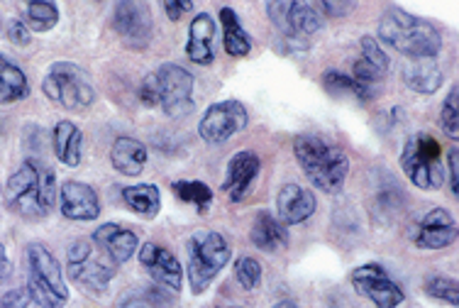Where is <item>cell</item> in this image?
<instances>
[{
	"mask_svg": "<svg viewBox=\"0 0 459 308\" xmlns=\"http://www.w3.org/2000/svg\"><path fill=\"white\" fill-rule=\"evenodd\" d=\"M56 198V176L39 159H25L5 181V206L20 218H47L54 211Z\"/></svg>",
	"mask_w": 459,
	"mask_h": 308,
	"instance_id": "1",
	"label": "cell"
},
{
	"mask_svg": "<svg viewBox=\"0 0 459 308\" xmlns=\"http://www.w3.org/2000/svg\"><path fill=\"white\" fill-rule=\"evenodd\" d=\"M379 40L398 54L413 59H435L442 49L440 30L403 8H389L379 20Z\"/></svg>",
	"mask_w": 459,
	"mask_h": 308,
	"instance_id": "2",
	"label": "cell"
},
{
	"mask_svg": "<svg viewBox=\"0 0 459 308\" xmlns=\"http://www.w3.org/2000/svg\"><path fill=\"white\" fill-rule=\"evenodd\" d=\"M293 154L308 181L323 194H337L350 174V159L337 145L318 135H300L293 142Z\"/></svg>",
	"mask_w": 459,
	"mask_h": 308,
	"instance_id": "3",
	"label": "cell"
},
{
	"mask_svg": "<svg viewBox=\"0 0 459 308\" xmlns=\"http://www.w3.org/2000/svg\"><path fill=\"white\" fill-rule=\"evenodd\" d=\"M27 291L39 308H64L69 304V286L64 282L59 260L42 242H30L25 250Z\"/></svg>",
	"mask_w": 459,
	"mask_h": 308,
	"instance_id": "4",
	"label": "cell"
},
{
	"mask_svg": "<svg viewBox=\"0 0 459 308\" xmlns=\"http://www.w3.org/2000/svg\"><path fill=\"white\" fill-rule=\"evenodd\" d=\"M188 264H186V274H188V284L195 296H201L211 289V284L218 279V274L225 269L232 260V250L230 242L222 238L215 230H198L188 240Z\"/></svg>",
	"mask_w": 459,
	"mask_h": 308,
	"instance_id": "5",
	"label": "cell"
},
{
	"mask_svg": "<svg viewBox=\"0 0 459 308\" xmlns=\"http://www.w3.org/2000/svg\"><path fill=\"white\" fill-rule=\"evenodd\" d=\"M66 272L74 284L91 294H106L113 277L117 274V264L93 242L81 238L69 247L66 255Z\"/></svg>",
	"mask_w": 459,
	"mask_h": 308,
	"instance_id": "6",
	"label": "cell"
},
{
	"mask_svg": "<svg viewBox=\"0 0 459 308\" xmlns=\"http://www.w3.org/2000/svg\"><path fill=\"white\" fill-rule=\"evenodd\" d=\"M401 169L411 179V184L418 186L420 191H437L445 181L440 142L428 132H415L403 145Z\"/></svg>",
	"mask_w": 459,
	"mask_h": 308,
	"instance_id": "7",
	"label": "cell"
},
{
	"mask_svg": "<svg viewBox=\"0 0 459 308\" xmlns=\"http://www.w3.org/2000/svg\"><path fill=\"white\" fill-rule=\"evenodd\" d=\"M42 91L52 103L66 110H83L96 101L91 76L74 62H54L42 81Z\"/></svg>",
	"mask_w": 459,
	"mask_h": 308,
	"instance_id": "8",
	"label": "cell"
},
{
	"mask_svg": "<svg viewBox=\"0 0 459 308\" xmlns=\"http://www.w3.org/2000/svg\"><path fill=\"white\" fill-rule=\"evenodd\" d=\"M266 15L272 25L279 30L286 42L306 49L308 40L323 30V15L316 8V3H300V0H274L266 3Z\"/></svg>",
	"mask_w": 459,
	"mask_h": 308,
	"instance_id": "9",
	"label": "cell"
},
{
	"mask_svg": "<svg viewBox=\"0 0 459 308\" xmlns=\"http://www.w3.org/2000/svg\"><path fill=\"white\" fill-rule=\"evenodd\" d=\"M157 88H160V108L169 118H184L194 110V74L181 64H161L154 71Z\"/></svg>",
	"mask_w": 459,
	"mask_h": 308,
	"instance_id": "10",
	"label": "cell"
},
{
	"mask_svg": "<svg viewBox=\"0 0 459 308\" xmlns=\"http://www.w3.org/2000/svg\"><path fill=\"white\" fill-rule=\"evenodd\" d=\"M113 27L125 47L142 52L150 47L154 37L152 8L144 0H123L113 10Z\"/></svg>",
	"mask_w": 459,
	"mask_h": 308,
	"instance_id": "11",
	"label": "cell"
},
{
	"mask_svg": "<svg viewBox=\"0 0 459 308\" xmlns=\"http://www.w3.org/2000/svg\"><path fill=\"white\" fill-rule=\"evenodd\" d=\"M354 291L364 296L367 301H371L377 308H398L403 301H406V294L398 286L394 279L389 277V272L377 262L359 264L354 267L352 274Z\"/></svg>",
	"mask_w": 459,
	"mask_h": 308,
	"instance_id": "12",
	"label": "cell"
},
{
	"mask_svg": "<svg viewBox=\"0 0 459 308\" xmlns=\"http://www.w3.org/2000/svg\"><path fill=\"white\" fill-rule=\"evenodd\" d=\"M249 115L245 103L239 101H221V103H212L201 118L198 123V135L205 145H222L230 137H235L238 132L247 128Z\"/></svg>",
	"mask_w": 459,
	"mask_h": 308,
	"instance_id": "13",
	"label": "cell"
},
{
	"mask_svg": "<svg viewBox=\"0 0 459 308\" xmlns=\"http://www.w3.org/2000/svg\"><path fill=\"white\" fill-rule=\"evenodd\" d=\"M455 240H457V220L447 208H430L411 228V242L418 250H445Z\"/></svg>",
	"mask_w": 459,
	"mask_h": 308,
	"instance_id": "14",
	"label": "cell"
},
{
	"mask_svg": "<svg viewBox=\"0 0 459 308\" xmlns=\"http://www.w3.org/2000/svg\"><path fill=\"white\" fill-rule=\"evenodd\" d=\"M140 264L144 267V272L150 274L152 282L157 284V286L174 291V294L181 291L184 269H181V262L177 260V255L169 252L164 245L144 242V245L140 247Z\"/></svg>",
	"mask_w": 459,
	"mask_h": 308,
	"instance_id": "15",
	"label": "cell"
},
{
	"mask_svg": "<svg viewBox=\"0 0 459 308\" xmlns=\"http://www.w3.org/2000/svg\"><path fill=\"white\" fill-rule=\"evenodd\" d=\"M259 172H262V159H259V154L249 150L232 154V159L228 162V169H225V179H222V191L228 194L230 201H245V196L255 186Z\"/></svg>",
	"mask_w": 459,
	"mask_h": 308,
	"instance_id": "16",
	"label": "cell"
},
{
	"mask_svg": "<svg viewBox=\"0 0 459 308\" xmlns=\"http://www.w3.org/2000/svg\"><path fill=\"white\" fill-rule=\"evenodd\" d=\"M59 211L64 218L89 223L100 216V198L93 186L69 179L59 186Z\"/></svg>",
	"mask_w": 459,
	"mask_h": 308,
	"instance_id": "17",
	"label": "cell"
},
{
	"mask_svg": "<svg viewBox=\"0 0 459 308\" xmlns=\"http://www.w3.org/2000/svg\"><path fill=\"white\" fill-rule=\"evenodd\" d=\"M318 208V201L310 189L300 184H283L279 196H276V218L281 220L283 225H300L316 213Z\"/></svg>",
	"mask_w": 459,
	"mask_h": 308,
	"instance_id": "18",
	"label": "cell"
},
{
	"mask_svg": "<svg viewBox=\"0 0 459 308\" xmlns=\"http://www.w3.org/2000/svg\"><path fill=\"white\" fill-rule=\"evenodd\" d=\"M91 240H93V242L117 264V267L125 262H130L134 257V252H137V247H140L137 233H133L130 228H125V225H117V223H103V225H98V230L93 233V238Z\"/></svg>",
	"mask_w": 459,
	"mask_h": 308,
	"instance_id": "19",
	"label": "cell"
},
{
	"mask_svg": "<svg viewBox=\"0 0 459 308\" xmlns=\"http://www.w3.org/2000/svg\"><path fill=\"white\" fill-rule=\"evenodd\" d=\"M186 57L198 66H211L215 62V20L208 13H198L191 20Z\"/></svg>",
	"mask_w": 459,
	"mask_h": 308,
	"instance_id": "20",
	"label": "cell"
},
{
	"mask_svg": "<svg viewBox=\"0 0 459 308\" xmlns=\"http://www.w3.org/2000/svg\"><path fill=\"white\" fill-rule=\"evenodd\" d=\"M249 240L262 252H281L289 247V228L276 218L274 213L259 211L255 216L252 230H249Z\"/></svg>",
	"mask_w": 459,
	"mask_h": 308,
	"instance_id": "21",
	"label": "cell"
},
{
	"mask_svg": "<svg viewBox=\"0 0 459 308\" xmlns=\"http://www.w3.org/2000/svg\"><path fill=\"white\" fill-rule=\"evenodd\" d=\"M147 159H150V152L144 147V142L134 137H117L110 147V164L123 176H140L147 167Z\"/></svg>",
	"mask_w": 459,
	"mask_h": 308,
	"instance_id": "22",
	"label": "cell"
},
{
	"mask_svg": "<svg viewBox=\"0 0 459 308\" xmlns=\"http://www.w3.org/2000/svg\"><path fill=\"white\" fill-rule=\"evenodd\" d=\"M52 147L64 167H79L83 159V132L71 120H59L52 130Z\"/></svg>",
	"mask_w": 459,
	"mask_h": 308,
	"instance_id": "23",
	"label": "cell"
},
{
	"mask_svg": "<svg viewBox=\"0 0 459 308\" xmlns=\"http://www.w3.org/2000/svg\"><path fill=\"white\" fill-rule=\"evenodd\" d=\"M403 84L420 96H433L445 84V74L435 59H413L403 66Z\"/></svg>",
	"mask_w": 459,
	"mask_h": 308,
	"instance_id": "24",
	"label": "cell"
},
{
	"mask_svg": "<svg viewBox=\"0 0 459 308\" xmlns=\"http://www.w3.org/2000/svg\"><path fill=\"white\" fill-rule=\"evenodd\" d=\"M30 96V79L18 64L0 54V106H13Z\"/></svg>",
	"mask_w": 459,
	"mask_h": 308,
	"instance_id": "25",
	"label": "cell"
},
{
	"mask_svg": "<svg viewBox=\"0 0 459 308\" xmlns=\"http://www.w3.org/2000/svg\"><path fill=\"white\" fill-rule=\"evenodd\" d=\"M221 30H222V47L230 57L242 59L252 52V37L239 22L238 13L232 8H221Z\"/></svg>",
	"mask_w": 459,
	"mask_h": 308,
	"instance_id": "26",
	"label": "cell"
},
{
	"mask_svg": "<svg viewBox=\"0 0 459 308\" xmlns=\"http://www.w3.org/2000/svg\"><path fill=\"white\" fill-rule=\"evenodd\" d=\"M120 196L125 206L142 218H157V213L161 211V194L154 184L125 186Z\"/></svg>",
	"mask_w": 459,
	"mask_h": 308,
	"instance_id": "27",
	"label": "cell"
},
{
	"mask_svg": "<svg viewBox=\"0 0 459 308\" xmlns=\"http://www.w3.org/2000/svg\"><path fill=\"white\" fill-rule=\"evenodd\" d=\"M323 86L333 96H352L359 98V101H371V98L377 96L374 91L364 88L362 84H357L350 74H342V71H325L323 74Z\"/></svg>",
	"mask_w": 459,
	"mask_h": 308,
	"instance_id": "28",
	"label": "cell"
},
{
	"mask_svg": "<svg viewBox=\"0 0 459 308\" xmlns=\"http://www.w3.org/2000/svg\"><path fill=\"white\" fill-rule=\"evenodd\" d=\"M25 25L32 32H49L59 25V8L49 0H35L25 5Z\"/></svg>",
	"mask_w": 459,
	"mask_h": 308,
	"instance_id": "29",
	"label": "cell"
},
{
	"mask_svg": "<svg viewBox=\"0 0 459 308\" xmlns=\"http://www.w3.org/2000/svg\"><path fill=\"white\" fill-rule=\"evenodd\" d=\"M171 189H174V194H177L181 201L191 203V206H195V208H198L201 213H205L208 208H211L212 189L208 184H204V181H188V179H178V181H174V184H171Z\"/></svg>",
	"mask_w": 459,
	"mask_h": 308,
	"instance_id": "30",
	"label": "cell"
},
{
	"mask_svg": "<svg viewBox=\"0 0 459 308\" xmlns=\"http://www.w3.org/2000/svg\"><path fill=\"white\" fill-rule=\"evenodd\" d=\"M423 289L430 299H437L442 301V304H447V306L457 308L459 304L457 279H452V277H442V274H433V277H428V279H425Z\"/></svg>",
	"mask_w": 459,
	"mask_h": 308,
	"instance_id": "31",
	"label": "cell"
},
{
	"mask_svg": "<svg viewBox=\"0 0 459 308\" xmlns=\"http://www.w3.org/2000/svg\"><path fill=\"white\" fill-rule=\"evenodd\" d=\"M235 279L245 291H255L262 286V279H264V269L259 260L249 255H242L239 260H235Z\"/></svg>",
	"mask_w": 459,
	"mask_h": 308,
	"instance_id": "32",
	"label": "cell"
},
{
	"mask_svg": "<svg viewBox=\"0 0 459 308\" xmlns=\"http://www.w3.org/2000/svg\"><path fill=\"white\" fill-rule=\"evenodd\" d=\"M440 125H442V132H445L450 140H457L459 137V88H457V84L450 88V96L445 98V103H442Z\"/></svg>",
	"mask_w": 459,
	"mask_h": 308,
	"instance_id": "33",
	"label": "cell"
},
{
	"mask_svg": "<svg viewBox=\"0 0 459 308\" xmlns=\"http://www.w3.org/2000/svg\"><path fill=\"white\" fill-rule=\"evenodd\" d=\"M115 308H164L160 291L154 289H133L125 291L123 296L117 299Z\"/></svg>",
	"mask_w": 459,
	"mask_h": 308,
	"instance_id": "34",
	"label": "cell"
},
{
	"mask_svg": "<svg viewBox=\"0 0 459 308\" xmlns=\"http://www.w3.org/2000/svg\"><path fill=\"white\" fill-rule=\"evenodd\" d=\"M359 57L367 59L371 66H377V69L384 71V74H389L391 69L389 54L384 52V47H381L377 37H371V35L362 37V42H359Z\"/></svg>",
	"mask_w": 459,
	"mask_h": 308,
	"instance_id": "35",
	"label": "cell"
},
{
	"mask_svg": "<svg viewBox=\"0 0 459 308\" xmlns=\"http://www.w3.org/2000/svg\"><path fill=\"white\" fill-rule=\"evenodd\" d=\"M140 103L147 108L160 106V88H157V79H154V71L147 74L140 84Z\"/></svg>",
	"mask_w": 459,
	"mask_h": 308,
	"instance_id": "36",
	"label": "cell"
},
{
	"mask_svg": "<svg viewBox=\"0 0 459 308\" xmlns=\"http://www.w3.org/2000/svg\"><path fill=\"white\" fill-rule=\"evenodd\" d=\"M32 299H30V291L27 286H18V289H10L8 294L0 296V308H30Z\"/></svg>",
	"mask_w": 459,
	"mask_h": 308,
	"instance_id": "37",
	"label": "cell"
},
{
	"mask_svg": "<svg viewBox=\"0 0 459 308\" xmlns=\"http://www.w3.org/2000/svg\"><path fill=\"white\" fill-rule=\"evenodd\" d=\"M316 8L325 18H344V15H350L354 10V3H337V0L327 3V0H323V3H316Z\"/></svg>",
	"mask_w": 459,
	"mask_h": 308,
	"instance_id": "38",
	"label": "cell"
},
{
	"mask_svg": "<svg viewBox=\"0 0 459 308\" xmlns=\"http://www.w3.org/2000/svg\"><path fill=\"white\" fill-rule=\"evenodd\" d=\"M8 40L13 44H18V47H27L30 44V27L25 25V20H10Z\"/></svg>",
	"mask_w": 459,
	"mask_h": 308,
	"instance_id": "39",
	"label": "cell"
},
{
	"mask_svg": "<svg viewBox=\"0 0 459 308\" xmlns=\"http://www.w3.org/2000/svg\"><path fill=\"white\" fill-rule=\"evenodd\" d=\"M161 8L167 13V18L171 22H178V20L184 18L186 13H191L194 10V3H178V0H164L161 3Z\"/></svg>",
	"mask_w": 459,
	"mask_h": 308,
	"instance_id": "40",
	"label": "cell"
},
{
	"mask_svg": "<svg viewBox=\"0 0 459 308\" xmlns=\"http://www.w3.org/2000/svg\"><path fill=\"white\" fill-rule=\"evenodd\" d=\"M447 164H450V189L452 196L459 194V150L452 147L450 154H447Z\"/></svg>",
	"mask_w": 459,
	"mask_h": 308,
	"instance_id": "41",
	"label": "cell"
},
{
	"mask_svg": "<svg viewBox=\"0 0 459 308\" xmlns=\"http://www.w3.org/2000/svg\"><path fill=\"white\" fill-rule=\"evenodd\" d=\"M10 277H13V262H10L8 250H5V245L0 242V284L8 282Z\"/></svg>",
	"mask_w": 459,
	"mask_h": 308,
	"instance_id": "42",
	"label": "cell"
},
{
	"mask_svg": "<svg viewBox=\"0 0 459 308\" xmlns=\"http://www.w3.org/2000/svg\"><path fill=\"white\" fill-rule=\"evenodd\" d=\"M274 308H299V304H293V301H279V304H276Z\"/></svg>",
	"mask_w": 459,
	"mask_h": 308,
	"instance_id": "43",
	"label": "cell"
},
{
	"mask_svg": "<svg viewBox=\"0 0 459 308\" xmlns=\"http://www.w3.org/2000/svg\"><path fill=\"white\" fill-rule=\"evenodd\" d=\"M218 308H242V306H218Z\"/></svg>",
	"mask_w": 459,
	"mask_h": 308,
	"instance_id": "44",
	"label": "cell"
}]
</instances>
